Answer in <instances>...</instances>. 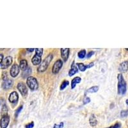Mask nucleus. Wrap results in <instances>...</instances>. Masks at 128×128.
Instances as JSON below:
<instances>
[{
    "label": "nucleus",
    "instance_id": "9d476101",
    "mask_svg": "<svg viewBox=\"0 0 128 128\" xmlns=\"http://www.w3.org/2000/svg\"><path fill=\"white\" fill-rule=\"evenodd\" d=\"M18 99H19V95L17 93V92H12L9 96L8 100L12 104H16L18 102Z\"/></svg>",
    "mask_w": 128,
    "mask_h": 128
},
{
    "label": "nucleus",
    "instance_id": "a211bd4d",
    "mask_svg": "<svg viewBox=\"0 0 128 128\" xmlns=\"http://www.w3.org/2000/svg\"><path fill=\"white\" fill-rule=\"evenodd\" d=\"M28 67V62L26 60H22L20 62L19 68L22 70H25Z\"/></svg>",
    "mask_w": 128,
    "mask_h": 128
},
{
    "label": "nucleus",
    "instance_id": "dca6fc26",
    "mask_svg": "<svg viewBox=\"0 0 128 128\" xmlns=\"http://www.w3.org/2000/svg\"><path fill=\"white\" fill-rule=\"evenodd\" d=\"M89 122H90V124L92 126V127H94L97 125L98 124V121L96 118V116H95L94 114L91 115V116H90V118H89Z\"/></svg>",
    "mask_w": 128,
    "mask_h": 128
},
{
    "label": "nucleus",
    "instance_id": "0eeeda50",
    "mask_svg": "<svg viewBox=\"0 0 128 128\" xmlns=\"http://www.w3.org/2000/svg\"><path fill=\"white\" fill-rule=\"evenodd\" d=\"M10 122V116L8 115H4L0 120L1 128H6Z\"/></svg>",
    "mask_w": 128,
    "mask_h": 128
},
{
    "label": "nucleus",
    "instance_id": "9b49d317",
    "mask_svg": "<svg viewBox=\"0 0 128 128\" xmlns=\"http://www.w3.org/2000/svg\"><path fill=\"white\" fill-rule=\"evenodd\" d=\"M12 85H13V81L10 79H7L6 80L4 81L2 84V88L4 90H8L12 87Z\"/></svg>",
    "mask_w": 128,
    "mask_h": 128
},
{
    "label": "nucleus",
    "instance_id": "412c9836",
    "mask_svg": "<svg viewBox=\"0 0 128 128\" xmlns=\"http://www.w3.org/2000/svg\"><path fill=\"white\" fill-rule=\"evenodd\" d=\"M68 84H69V82H68V81H64L63 82V83H62L61 86H60V90H63L64 89H65L66 88V86H67L68 85Z\"/></svg>",
    "mask_w": 128,
    "mask_h": 128
},
{
    "label": "nucleus",
    "instance_id": "4be33fe9",
    "mask_svg": "<svg viewBox=\"0 0 128 128\" xmlns=\"http://www.w3.org/2000/svg\"><path fill=\"white\" fill-rule=\"evenodd\" d=\"M22 108H23V106H19L18 109H17V110L16 111V113H15V116H16V117H18V115H19V113H20V112H21V110H22Z\"/></svg>",
    "mask_w": 128,
    "mask_h": 128
},
{
    "label": "nucleus",
    "instance_id": "f257e3e1",
    "mask_svg": "<svg viewBox=\"0 0 128 128\" xmlns=\"http://www.w3.org/2000/svg\"><path fill=\"white\" fill-rule=\"evenodd\" d=\"M118 78V94L124 95L127 91V84L122 74H119Z\"/></svg>",
    "mask_w": 128,
    "mask_h": 128
},
{
    "label": "nucleus",
    "instance_id": "7c9ffc66",
    "mask_svg": "<svg viewBox=\"0 0 128 128\" xmlns=\"http://www.w3.org/2000/svg\"><path fill=\"white\" fill-rule=\"evenodd\" d=\"M126 104H127L128 105V99H127V100H126Z\"/></svg>",
    "mask_w": 128,
    "mask_h": 128
},
{
    "label": "nucleus",
    "instance_id": "f3484780",
    "mask_svg": "<svg viewBox=\"0 0 128 128\" xmlns=\"http://www.w3.org/2000/svg\"><path fill=\"white\" fill-rule=\"evenodd\" d=\"M81 80H82V79H81V78H80V77L74 78L72 80V82H71V88H72V89L76 87V84L80 83V82H81Z\"/></svg>",
    "mask_w": 128,
    "mask_h": 128
},
{
    "label": "nucleus",
    "instance_id": "39448f33",
    "mask_svg": "<svg viewBox=\"0 0 128 128\" xmlns=\"http://www.w3.org/2000/svg\"><path fill=\"white\" fill-rule=\"evenodd\" d=\"M12 56H6V58H4L2 62V64H1V68L2 69H6L9 66H10L12 64Z\"/></svg>",
    "mask_w": 128,
    "mask_h": 128
},
{
    "label": "nucleus",
    "instance_id": "c756f323",
    "mask_svg": "<svg viewBox=\"0 0 128 128\" xmlns=\"http://www.w3.org/2000/svg\"><path fill=\"white\" fill-rule=\"evenodd\" d=\"M27 51H29V52H33V51H34V49H33V48H28V49H27Z\"/></svg>",
    "mask_w": 128,
    "mask_h": 128
},
{
    "label": "nucleus",
    "instance_id": "6e6552de",
    "mask_svg": "<svg viewBox=\"0 0 128 128\" xmlns=\"http://www.w3.org/2000/svg\"><path fill=\"white\" fill-rule=\"evenodd\" d=\"M62 66L63 62L61 60H58L57 61H56V62L53 65V67H52V73L54 74H56L57 73H58V72L60 71V70L61 69Z\"/></svg>",
    "mask_w": 128,
    "mask_h": 128
},
{
    "label": "nucleus",
    "instance_id": "1a4fd4ad",
    "mask_svg": "<svg viewBox=\"0 0 128 128\" xmlns=\"http://www.w3.org/2000/svg\"><path fill=\"white\" fill-rule=\"evenodd\" d=\"M19 71H20V68H19L18 64H14L10 68V75L12 77L16 78L19 74Z\"/></svg>",
    "mask_w": 128,
    "mask_h": 128
},
{
    "label": "nucleus",
    "instance_id": "4468645a",
    "mask_svg": "<svg viewBox=\"0 0 128 128\" xmlns=\"http://www.w3.org/2000/svg\"><path fill=\"white\" fill-rule=\"evenodd\" d=\"M128 69V62L124 61L120 64L118 67V70L120 72H126Z\"/></svg>",
    "mask_w": 128,
    "mask_h": 128
},
{
    "label": "nucleus",
    "instance_id": "f8f14e48",
    "mask_svg": "<svg viewBox=\"0 0 128 128\" xmlns=\"http://www.w3.org/2000/svg\"><path fill=\"white\" fill-rule=\"evenodd\" d=\"M68 55H69V49L68 48L61 49V56L64 62L67 61Z\"/></svg>",
    "mask_w": 128,
    "mask_h": 128
},
{
    "label": "nucleus",
    "instance_id": "2eb2a0df",
    "mask_svg": "<svg viewBox=\"0 0 128 128\" xmlns=\"http://www.w3.org/2000/svg\"><path fill=\"white\" fill-rule=\"evenodd\" d=\"M78 72V68L75 66L74 62H73L71 66V68H70V70L68 72V75H69V76H72L73 75H74Z\"/></svg>",
    "mask_w": 128,
    "mask_h": 128
},
{
    "label": "nucleus",
    "instance_id": "393cba45",
    "mask_svg": "<svg viewBox=\"0 0 128 128\" xmlns=\"http://www.w3.org/2000/svg\"><path fill=\"white\" fill-rule=\"evenodd\" d=\"M121 127V124L120 123H116L115 124V125L114 126H112L110 127H108V128H120Z\"/></svg>",
    "mask_w": 128,
    "mask_h": 128
},
{
    "label": "nucleus",
    "instance_id": "20e7f679",
    "mask_svg": "<svg viewBox=\"0 0 128 128\" xmlns=\"http://www.w3.org/2000/svg\"><path fill=\"white\" fill-rule=\"evenodd\" d=\"M26 84L32 91H35V90H37L38 88V82H37V80L33 76H30L27 78Z\"/></svg>",
    "mask_w": 128,
    "mask_h": 128
},
{
    "label": "nucleus",
    "instance_id": "f03ea898",
    "mask_svg": "<svg viewBox=\"0 0 128 128\" xmlns=\"http://www.w3.org/2000/svg\"><path fill=\"white\" fill-rule=\"evenodd\" d=\"M52 58H53V56L52 54H50L44 60V61L42 62L40 64V65L39 66L38 68H37V70L39 72H44L47 69V68L48 67L50 64L51 63V60H52Z\"/></svg>",
    "mask_w": 128,
    "mask_h": 128
},
{
    "label": "nucleus",
    "instance_id": "a878e982",
    "mask_svg": "<svg viewBox=\"0 0 128 128\" xmlns=\"http://www.w3.org/2000/svg\"><path fill=\"white\" fill-rule=\"evenodd\" d=\"M90 102V98L86 97V98H84V100H83V104H86L89 103Z\"/></svg>",
    "mask_w": 128,
    "mask_h": 128
},
{
    "label": "nucleus",
    "instance_id": "aec40b11",
    "mask_svg": "<svg viewBox=\"0 0 128 128\" xmlns=\"http://www.w3.org/2000/svg\"><path fill=\"white\" fill-rule=\"evenodd\" d=\"M86 56V51L84 50H81L80 52H78V56L80 58V59H83Z\"/></svg>",
    "mask_w": 128,
    "mask_h": 128
},
{
    "label": "nucleus",
    "instance_id": "423d86ee",
    "mask_svg": "<svg viewBox=\"0 0 128 128\" xmlns=\"http://www.w3.org/2000/svg\"><path fill=\"white\" fill-rule=\"evenodd\" d=\"M18 89L23 97H26L28 94V88L22 82H19L18 84Z\"/></svg>",
    "mask_w": 128,
    "mask_h": 128
},
{
    "label": "nucleus",
    "instance_id": "5701e85b",
    "mask_svg": "<svg viewBox=\"0 0 128 128\" xmlns=\"http://www.w3.org/2000/svg\"><path fill=\"white\" fill-rule=\"evenodd\" d=\"M122 117H126L128 115V110H122L120 113Z\"/></svg>",
    "mask_w": 128,
    "mask_h": 128
},
{
    "label": "nucleus",
    "instance_id": "ddd939ff",
    "mask_svg": "<svg viewBox=\"0 0 128 128\" xmlns=\"http://www.w3.org/2000/svg\"><path fill=\"white\" fill-rule=\"evenodd\" d=\"M94 65V64L93 62L90 63V64H88V65H87V66H85L84 64H82V63H78V64H77V66L78 67L79 69L82 72L84 71V70H86V68H90V67H93Z\"/></svg>",
    "mask_w": 128,
    "mask_h": 128
},
{
    "label": "nucleus",
    "instance_id": "c85d7f7f",
    "mask_svg": "<svg viewBox=\"0 0 128 128\" xmlns=\"http://www.w3.org/2000/svg\"><path fill=\"white\" fill-rule=\"evenodd\" d=\"M3 60V54L0 53V64H2V62Z\"/></svg>",
    "mask_w": 128,
    "mask_h": 128
},
{
    "label": "nucleus",
    "instance_id": "b1692460",
    "mask_svg": "<svg viewBox=\"0 0 128 128\" xmlns=\"http://www.w3.org/2000/svg\"><path fill=\"white\" fill-rule=\"evenodd\" d=\"M64 122H60L59 124H54L53 128H64Z\"/></svg>",
    "mask_w": 128,
    "mask_h": 128
},
{
    "label": "nucleus",
    "instance_id": "bb28decb",
    "mask_svg": "<svg viewBox=\"0 0 128 128\" xmlns=\"http://www.w3.org/2000/svg\"><path fill=\"white\" fill-rule=\"evenodd\" d=\"M34 127V122H32L29 124H26V126H25V128H33Z\"/></svg>",
    "mask_w": 128,
    "mask_h": 128
},
{
    "label": "nucleus",
    "instance_id": "7ed1b4c3",
    "mask_svg": "<svg viewBox=\"0 0 128 128\" xmlns=\"http://www.w3.org/2000/svg\"><path fill=\"white\" fill-rule=\"evenodd\" d=\"M36 54L32 58V62L34 66H37L41 64V56L43 53V49L42 48H37L35 49Z\"/></svg>",
    "mask_w": 128,
    "mask_h": 128
},
{
    "label": "nucleus",
    "instance_id": "cd10ccee",
    "mask_svg": "<svg viewBox=\"0 0 128 128\" xmlns=\"http://www.w3.org/2000/svg\"><path fill=\"white\" fill-rule=\"evenodd\" d=\"M94 54V51H90V52H88V54H87V56H86V57H87V58H90Z\"/></svg>",
    "mask_w": 128,
    "mask_h": 128
},
{
    "label": "nucleus",
    "instance_id": "6ab92c4d",
    "mask_svg": "<svg viewBox=\"0 0 128 128\" xmlns=\"http://www.w3.org/2000/svg\"><path fill=\"white\" fill-rule=\"evenodd\" d=\"M99 90V86H92L91 88H90L89 89H88L86 92L87 93H95V92H97Z\"/></svg>",
    "mask_w": 128,
    "mask_h": 128
}]
</instances>
